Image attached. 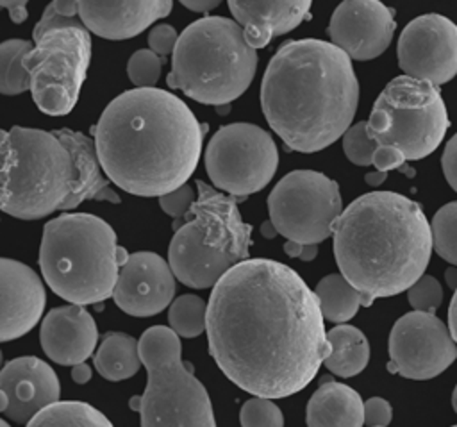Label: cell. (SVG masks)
<instances>
[{
    "instance_id": "1",
    "label": "cell",
    "mask_w": 457,
    "mask_h": 427,
    "mask_svg": "<svg viewBox=\"0 0 457 427\" xmlns=\"http://www.w3.org/2000/svg\"><path fill=\"white\" fill-rule=\"evenodd\" d=\"M316 293L284 263L245 259L212 288L209 354L243 391L284 398L307 388L330 354Z\"/></svg>"
},
{
    "instance_id": "2",
    "label": "cell",
    "mask_w": 457,
    "mask_h": 427,
    "mask_svg": "<svg viewBox=\"0 0 457 427\" xmlns=\"http://www.w3.org/2000/svg\"><path fill=\"white\" fill-rule=\"evenodd\" d=\"M93 134L114 186L159 198L187 184L200 161L205 125L177 95L134 88L105 105Z\"/></svg>"
},
{
    "instance_id": "3",
    "label": "cell",
    "mask_w": 457,
    "mask_h": 427,
    "mask_svg": "<svg viewBox=\"0 0 457 427\" xmlns=\"http://www.w3.org/2000/svg\"><path fill=\"white\" fill-rule=\"evenodd\" d=\"M359 104L352 59L323 39H293L270 59L261 82L268 125L289 150L312 154L350 129Z\"/></svg>"
},
{
    "instance_id": "4",
    "label": "cell",
    "mask_w": 457,
    "mask_h": 427,
    "mask_svg": "<svg viewBox=\"0 0 457 427\" xmlns=\"http://www.w3.org/2000/svg\"><path fill=\"white\" fill-rule=\"evenodd\" d=\"M341 275L366 298L407 291L430 261L432 229L420 204L395 191L357 197L334 223Z\"/></svg>"
},
{
    "instance_id": "5",
    "label": "cell",
    "mask_w": 457,
    "mask_h": 427,
    "mask_svg": "<svg viewBox=\"0 0 457 427\" xmlns=\"http://www.w3.org/2000/svg\"><path fill=\"white\" fill-rule=\"evenodd\" d=\"M129 255L105 220L89 213H62L43 229L39 268L57 297L87 306L112 297Z\"/></svg>"
},
{
    "instance_id": "6",
    "label": "cell",
    "mask_w": 457,
    "mask_h": 427,
    "mask_svg": "<svg viewBox=\"0 0 457 427\" xmlns=\"http://www.w3.org/2000/svg\"><path fill=\"white\" fill-rule=\"evenodd\" d=\"M257 63V50L236 20L205 16L182 30L166 84L191 100L216 107L248 89Z\"/></svg>"
},
{
    "instance_id": "7",
    "label": "cell",
    "mask_w": 457,
    "mask_h": 427,
    "mask_svg": "<svg viewBox=\"0 0 457 427\" xmlns=\"http://www.w3.org/2000/svg\"><path fill=\"white\" fill-rule=\"evenodd\" d=\"M195 186L198 198L170 241L168 263L182 284L207 289L250 257L252 227L243 222L236 197L200 179Z\"/></svg>"
},
{
    "instance_id": "8",
    "label": "cell",
    "mask_w": 457,
    "mask_h": 427,
    "mask_svg": "<svg viewBox=\"0 0 457 427\" xmlns=\"http://www.w3.org/2000/svg\"><path fill=\"white\" fill-rule=\"evenodd\" d=\"M2 211L20 220H39L62 211L77 179L68 147L55 136L14 125L0 132Z\"/></svg>"
},
{
    "instance_id": "9",
    "label": "cell",
    "mask_w": 457,
    "mask_h": 427,
    "mask_svg": "<svg viewBox=\"0 0 457 427\" xmlns=\"http://www.w3.org/2000/svg\"><path fill=\"white\" fill-rule=\"evenodd\" d=\"M146 388L132 397L141 427H216L205 386L182 361V347L171 327L154 325L139 338Z\"/></svg>"
},
{
    "instance_id": "10",
    "label": "cell",
    "mask_w": 457,
    "mask_h": 427,
    "mask_svg": "<svg viewBox=\"0 0 457 427\" xmlns=\"http://www.w3.org/2000/svg\"><path fill=\"white\" fill-rule=\"evenodd\" d=\"M450 127L446 105L437 86L398 75L377 96L368 134L380 147L396 148L407 161L430 155Z\"/></svg>"
},
{
    "instance_id": "11",
    "label": "cell",
    "mask_w": 457,
    "mask_h": 427,
    "mask_svg": "<svg viewBox=\"0 0 457 427\" xmlns=\"http://www.w3.org/2000/svg\"><path fill=\"white\" fill-rule=\"evenodd\" d=\"M91 61V32L66 27L34 41L23 64L30 77V95L37 109L50 116H66L79 100Z\"/></svg>"
},
{
    "instance_id": "12",
    "label": "cell",
    "mask_w": 457,
    "mask_h": 427,
    "mask_svg": "<svg viewBox=\"0 0 457 427\" xmlns=\"http://www.w3.org/2000/svg\"><path fill=\"white\" fill-rule=\"evenodd\" d=\"M343 202L334 179L314 170H293L268 195L270 220L278 234L305 245H318L334 232Z\"/></svg>"
},
{
    "instance_id": "13",
    "label": "cell",
    "mask_w": 457,
    "mask_h": 427,
    "mask_svg": "<svg viewBox=\"0 0 457 427\" xmlns=\"http://www.w3.org/2000/svg\"><path fill=\"white\" fill-rule=\"evenodd\" d=\"M278 166V150L264 129L253 123L220 127L205 148V170L214 188L239 202L264 189Z\"/></svg>"
},
{
    "instance_id": "14",
    "label": "cell",
    "mask_w": 457,
    "mask_h": 427,
    "mask_svg": "<svg viewBox=\"0 0 457 427\" xmlns=\"http://www.w3.org/2000/svg\"><path fill=\"white\" fill-rule=\"evenodd\" d=\"M455 357L457 343L434 313H405L389 332L387 370L391 373L427 381L443 373Z\"/></svg>"
},
{
    "instance_id": "15",
    "label": "cell",
    "mask_w": 457,
    "mask_h": 427,
    "mask_svg": "<svg viewBox=\"0 0 457 427\" xmlns=\"http://www.w3.org/2000/svg\"><path fill=\"white\" fill-rule=\"evenodd\" d=\"M403 75L441 86L457 75V25L437 13L411 20L396 45Z\"/></svg>"
},
{
    "instance_id": "16",
    "label": "cell",
    "mask_w": 457,
    "mask_h": 427,
    "mask_svg": "<svg viewBox=\"0 0 457 427\" xmlns=\"http://www.w3.org/2000/svg\"><path fill=\"white\" fill-rule=\"evenodd\" d=\"M395 29V11L380 0H343L327 30L330 43L350 59L370 61L387 50Z\"/></svg>"
},
{
    "instance_id": "17",
    "label": "cell",
    "mask_w": 457,
    "mask_h": 427,
    "mask_svg": "<svg viewBox=\"0 0 457 427\" xmlns=\"http://www.w3.org/2000/svg\"><path fill=\"white\" fill-rule=\"evenodd\" d=\"M175 288V273L166 259L154 252H134L120 268L112 298L123 313L148 318L171 304Z\"/></svg>"
},
{
    "instance_id": "18",
    "label": "cell",
    "mask_w": 457,
    "mask_h": 427,
    "mask_svg": "<svg viewBox=\"0 0 457 427\" xmlns=\"http://www.w3.org/2000/svg\"><path fill=\"white\" fill-rule=\"evenodd\" d=\"M59 397L57 373L36 356L16 357L0 372V411L14 423H27Z\"/></svg>"
},
{
    "instance_id": "19",
    "label": "cell",
    "mask_w": 457,
    "mask_h": 427,
    "mask_svg": "<svg viewBox=\"0 0 457 427\" xmlns=\"http://www.w3.org/2000/svg\"><path fill=\"white\" fill-rule=\"evenodd\" d=\"M0 339L11 341L27 334L39 322L46 293L41 277L30 266L9 257L0 259Z\"/></svg>"
},
{
    "instance_id": "20",
    "label": "cell",
    "mask_w": 457,
    "mask_h": 427,
    "mask_svg": "<svg viewBox=\"0 0 457 427\" xmlns=\"http://www.w3.org/2000/svg\"><path fill=\"white\" fill-rule=\"evenodd\" d=\"M171 7L173 0H79V16L89 32L121 41L168 16Z\"/></svg>"
},
{
    "instance_id": "21",
    "label": "cell",
    "mask_w": 457,
    "mask_h": 427,
    "mask_svg": "<svg viewBox=\"0 0 457 427\" xmlns=\"http://www.w3.org/2000/svg\"><path fill=\"white\" fill-rule=\"evenodd\" d=\"M98 329L84 306L70 304L48 311L39 327V343L46 357L62 366L84 363L95 352Z\"/></svg>"
},
{
    "instance_id": "22",
    "label": "cell",
    "mask_w": 457,
    "mask_h": 427,
    "mask_svg": "<svg viewBox=\"0 0 457 427\" xmlns=\"http://www.w3.org/2000/svg\"><path fill=\"white\" fill-rule=\"evenodd\" d=\"M246 41L257 50L273 38L296 29L309 14L312 0H227Z\"/></svg>"
},
{
    "instance_id": "23",
    "label": "cell",
    "mask_w": 457,
    "mask_h": 427,
    "mask_svg": "<svg viewBox=\"0 0 457 427\" xmlns=\"http://www.w3.org/2000/svg\"><path fill=\"white\" fill-rule=\"evenodd\" d=\"M55 136L68 147L75 168L77 179L73 184V191L66 200L62 211H71L79 207L84 200H107V202H120V197L109 188V177L105 175L102 163L98 159L95 139L87 138L82 132L71 129H59L54 130Z\"/></svg>"
},
{
    "instance_id": "24",
    "label": "cell",
    "mask_w": 457,
    "mask_h": 427,
    "mask_svg": "<svg viewBox=\"0 0 457 427\" xmlns=\"http://www.w3.org/2000/svg\"><path fill=\"white\" fill-rule=\"evenodd\" d=\"M305 422L307 427H362L364 402L353 388L328 381L309 398Z\"/></svg>"
},
{
    "instance_id": "25",
    "label": "cell",
    "mask_w": 457,
    "mask_h": 427,
    "mask_svg": "<svg viewBox=\"0 0 457 427\" xmlns=\"http://www.w3.org/2000/svg\"><path fill=\"white\" fill-rule=\"evenodd\" d=\"M330 354L325 368L337 377H353L361 373L370 361V343L364 332L353 325L339 323L327 332Z\"/></svg>"
},
{
    "instance_id": "26",
    "label": "cell",
    "mask_w": 457,
    "mask_h": 427,
    "mask_svg": "<svg viewBox=\"0 0 457 427\" xmlns=\"http://www.w3.org/2000/svg\"><path fill=\"white\" fill-rule=\"evenodd\" d=\"M98 373L112 382L136 375L143 364L139 354V339L125 332L107 334L93 356Z\"/></svg>"
},
{
    "instance_id": "27",
    "label": "cell",
    "mask_w": 457,
    "mask_h": 427,
    "mask_svg": "<svg viewBox=\"0 0 457 427\" xmlns=\"http://www.w3.org/2000/svg\"><path fill=\"white\" fill-rule=\"evenodd\" d=\"M320 309L325 320L334 323H345L352 320L359 307H366L364 295L355 289L341 273L325 275L314 289Z\"/></svg>"
},
{
    "instance_id": "28",
    "label": "cell",
    "mask_w": 457,
    "mask_h": 427,
    "mask_svg": "<svg viewBox=\"0 0 457 427\" xmlns=\"http://www.w3.org/2000/svg\"><path fill=\"white\" fill-rule=\"evenodd\" d=\"M27 427H114L111 420L93 407L91 404L80 400H57L37 414H34Z\"/></svg>"
},
{
    "instance_id": "29",
    "label": "cell",
    "mask_w": 457,
    "mask_h": 427,
    "mask_svg": "<svg viewBox=\"0 0 457 427\" xmlns=\"http://www.w3.org/2000/svg\"><path fill=\"white\" fill-rule=\"evenodd\" d=\"M34 48L27 39H5L0 45V93L7 96L20 95L30 89V77L23 59Z\"/></svg>"
},
{
    "instance_id": "30",
    "label": "cell",
    "mask_w": 457,
    "mask_h": 427,
    "mask_svg": "<svg viewBox=\"0 0 457 427\" xmlns=\"http://www.w3.org/2000/svg\"><path fill=\"white\" fill-rule=\"evenodd\" d=\"M209 302L196 295H180L170 304L168 323L179 338H196L207 331Z\"/></svg>"
},
{
    "instance_id": "31",
    "label": "cell",
    "mask_w": 457,
    "mask_h": 427,
    "mask_svg": "<svg viewBox=\"0 0 457 427\" xmlns=\"http://www.w3.org/2000/svg\"><path fill=\"white\" fill-rule=\"evenodd\" d=\"M436 254L457 266V202L445 204L430 222Z\"/></svg>"
},
{
    "instance_id": "32",
    "label": "cell",
    "mask_w": 457,
    "mask_h": 427,
    "mask_svg": "<svg viewBox=\"0 0 457 427\" xmlns=\"http://www.w3.org/2000/svg\"><path fill=\"white\" fill-rule=\"evenodd\" d=\"M241 427H284V414L273 398L252 397L239 409Z\"/></svg>"
},
{
    "instance_id": "33",
    "label": "cell",
    "mask_w": 457,
    "mask_h": 427,
    "mask_svg": "<svg viewBox=\"0 0 457 427\" xmlns=\"http://www.w3.org/2000/svg\"><path fill=\"white\" fill-rule=\"evenodd\" d=\"M377 141L368 134V121H357L343 134V152L357 166L373 164Z\"/></svg>"
},
{
    "instance_id": "34",
    "label": "cell",
    "mask_w": 457,
    "mask_h": 427,
    "mask_svg": "<svg viewBox=\"0 0 457 427\" xmlns=\"http://www.w3.org/2000/svg\"><path fill=\"white\" fill-rule=\"evenodd\" d=\"M162 63H164V57H161L150 48L134 52L127 63L129 80L136 88H154L161 77Z\"/></svg>"
},
{
    "instance_id": "35",
    "label": "cell",
    "mask_w": 457,
    "mask_h": 427,
    "mask_svg": "<svg viewBox=\"0 0 457 427\" xmlns=\"http://www.w3.org/2000/svg\"><path fill=\"white\" fill-rule=\"evenodd\" d=\"M409 304L414 311L434 313L443 300V288L432 275H421L409 289H407Z\"/></svg>"
},
{
    "instance_id": "36",
    "label": "cell",
    "mask_w": 457,
    "mask_h": 427,
    "mask_svg": "<svg viewBox=\"0 0 457 427\" xmlns=\"http://www.w3.org/2000/svg\"><path fill=\"white\" fill-rule=\"evenodd\" d=\"M196 198L198 197L195 195V188L189 186V184H184V186H180V188H177V189H173L166 195H161L159 197V205L168 216L182 218L191 211Z\"/></svg>"
},
{
    "instance_id": "37",
    "label": "cell",
    "mask_w": 457,
    "mask_h": 427,
    "mask_svg": "<svg viewBox=\"0 0 457 427\" xmlns=\"http://www.w3.org/2000/svg\"><path fill=\"white\" fill-rule=\"evenodd\" d=\"M66 27H86L82 23L80 18H68V16H62L61 13L55 11V7L52 4H48L39 18V21L34 25V30H32V39L37 41L39 38H43L46 32L50 30H55V29H66Z\"/></svg>"
},
{
    "instance_id": "38",
    "label": "cell",
    "mask_w": 457,
    "mask_h": 427,
    "mask_svg": "<svg viewBox=\"0 0 457 427\" xmlns=\"http://www.w3.org/2000/svg\"><path fill=\"white\" fill-rule=\"evenodd\" d=\"M179 38H180V34H177L175 27H171L168 23H161V25H155L154 29H150L148 45H150V50H154L155 54L164 57L168 54H173V50L179 43Z\"/></svg>"
},
{
    "instance_id": "39",
    "label": "cell",
    "mask_w": 457,
    "mask_h": 427,
    "mask_svg": "<svg viewBox=\"0 0 457 427\" xmlns=\"http://www.w3.org/2000/svg\"><path fill=\"white\" fill-rule=\"evenodd\" d=\"M393 420V407L382 397H371L364 402V423L368 427H387Z\"/></svg>"
},
{
    "instance_id": "40",
    "label": "cell",
    "mask_w": 457,
    "mask_h": 427,
    "mask_svg": "<svg viewBox=\"0 0 457 427\" xmlns=\"http://www.w3.org/2000/svg\"><path fill=\"white\" fill-rule=\"evenodd\" d=\"M441 166H443V173H445L446 182L457 193V132L445 145L443 157H441Z\"/></svg>"
},
{
    "instance_id": "41",
    "label": "cell",
    "mask_w": 457,
    "mask_h": 427,
    "mask_svg": "<svg viewBox=\"0 0 457 427\" xmlns=\"http://www.w3.org/2000/svg\"><path fill=\"white\" fill-rule=\"evenodd\" d=\"M407 163V159L391 147H377L375 155H373V166L375 170H382V172H389V170H400L403 164Z\"/></svg>"
},
{
    "instance_id": "42",
    "label": "cell",
    "mask_w": 457,
    "mask_h": 427,
    "mask_svg": "<svg viewBox=\"0 0 457 427\" xmlns=\"http://www.w3.org/2000/svg\"><path fill=\"white\" fill-rule=\"evenodd\" d=\"M284 252H286V255L295 257V259L312 261L318 255V245H305V243H298L293 239H286Z\"/></svg>"
},
{
    "instance_id": "43",
    "label": "cell",
    "mask_w": 457,
    "mask_h": 427,
    "mask_svg": "<svg viewBox=\"0 0 457 427\" xmlns=\"http://www.w3.org/2000/svg\"><path fill=\"white\" fill-rule=\"evenodd\" d=\"M27 2L29 0H0V5L9 11L11 21L23 23L27 20Z\"/></svg>"
},
{
    "instance_id": "44",
    "label": "cell",
    "mask_w": 457,
    "mask_h": 427,
    "mask_svg": "<svg viewBox=\"0 0 457 427\" xmlns=\"http://www.w3.org/2000/svg\"><path fill=\"white\" fill-rule=\"evenodd\" d=\"M186 9L195 13H209L216 9L223 0H179Z\"/></svg>"
},
{
    "instance_id": "45",
    "label": "cell",
    "mask_w": 457,
    "mask_h": 427,
    "mask_svg": "<svg viewBox=\"0 0 457 427\" xmlns=\"http://www.w3.org/2000/svg\"><path fill=\"white\" fill-rule=\"evenodd\" d=\"M57 13L68 18H80L79 16V0H52L50 2Z\"/></svg>"
},
{
    "instance_id": "46",
    "label": "cell",
    "mask_w": 457,
    "mask_h": 427,
    "mask_svg": "<svg viewBox=\"0 0 457 427\" xmlns=\"http://www.w3.org/2000/svg\"><path fill=\"white\" fill-rule=\"evenodd\" d=\"M71 379L77 384H86L91 379V368L86 364V361L71 366Z\"/></svg>"
},
{
    "instance_id": "47",
    "label": "cell",
    "mask_w": 457,
    "mask_h": 427,
    "mask_svg": "<svg viewBox=\"0 0 457 427\" xmlns=\"http://www.w3.org/2000/svg\"><path fill=\"white\" fill-rule=\"evenodd\" d=\"M448 329L457 343V288H455V293L450 300V307H448Z\"/></svg>"
},
{
    "instance_id": "48",
    "label": "cell",
    "mask_w": 457,
    "mask_h": 427,
    "mask_svg": "<svg viewBox=\"0 0 457 427\" xmlns=\"http://www.w3.org/2000/svg\"><path fill=\"white\" fill-rule=\"evenodd\" d=\"M386 179H387V172H382V170L368 172V173L364 175V180H366L368 186H380Z\"/></svg>"
},
{
    "instance_id": "49",
    "label": "cell",
    "mask_w": 457,
    "mask_h": 427,
    "mask_svg": "<svg viewBox=\"0 0 457 427\" xmlns=\"http://www.w3.org/2000/svg\"><path fill=\"white\" fill-rule=\"evenodd\" d=\"M259 230H261L262 238H266V239H271V238H275V236L278 234V230H277V227L273 225V222H271V220H266V222H262Z\"/></svg>"
},
{
    "instance_id": "50",
    "label": "cell",
    "mask_w": 457,
    "mask_h": 427,
    "mask_svg": "<svg viewBox=\"0 0 457 427\" xmlns=\"http://www.w3.org/2000/svg\"><path fill=\"white\" fill-rule=\"evenodd\" d=\"M445 277H446V282L450 288H457V268H448Z\"/></svg>"
},
{
    "instance_id": "51",
    "label": "cell",
    "mask_w": 457,
    "mask_h": 427,
    "mask_svg": "<svg viewBox=\"0 0 457 427\" xmlns=\"http://www.w3.org/2000/svg\"><path fill=\"white\" fill-rule=\"evenodd\" d=\"M221 116H225V114H228V111H230V104H223V105H216L214 107Z\"/></svg>"
},
{
    "instance_id": "52",
    "label": "cell",
    "mask_w": 457,
    "mask_h": 427,
    "mask_svg": "<svg viewBox=\"0 0 457 427\" xmlns=\"http://www.w3.org/2000/svg\"><path fill=\"white\" fill-rule=\"evenodd\" d=\"M452 407L457 413V386L453 388V393H452Z\"/></svg>"
},
{
    "instance_id": "53",
    "label": "cell",
    "mask_w": 457,
    "mask_h": 427,
    "mask_svg": "<svg viewBox=\"0 0 457 427\" xmlns=\"http://www.w3.org/2000/svg\"><path fill=\"white\" fill-rule=\"evenodd\" d=\"M400 170H402L405 175H409V177H414V170H412L411 166H405V164H403Z\"/></svg>"
},
{
    "instance_id": "54",
    "label": "cell",
    "mask_w": 457,
    "mask_h": 427,
    "mask_svg": "<svg viewBox=\"0 0 457 427\" xmlns=\"http://www.w3.org/2000/svg\"><path fill=\"white\" fill-rule=\"evenodd\" d=\"M0 427H11V425H9L7 420H2V422H0Z\"/></svg>"
},
{
    "instance_id": "55",
    "label": "cell",
    "mask_w": 457,
    "mask_h": 427,
    "mask_svg": "<svg viewBox=\"0 0 457 427\" xmlns=\"http://www.w3.org/2000/svg\"><path fill=\"white\" fill-rule=\"evenodd\" d=\"M452 427H457V425H452Z\"/></svg>"
},
{
    "instance_id": "56",
    "label": "cell",
    "mask_w": 457,
    "mask_h": 427,
    "mask_svg": "<svg viewBox=\"0 0 457 427\" xmlns=\"http://www.w3.org/2000/svg\"><path fill=\"white\" fill-rule=\"evenodd\" d=\"M378 427H382V425H378Z\"/></svg>"
}]
</instances>
